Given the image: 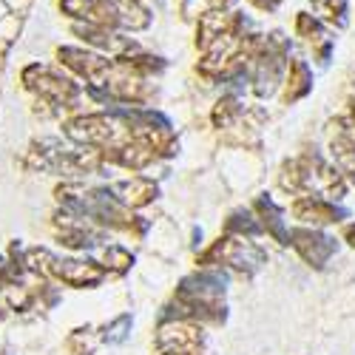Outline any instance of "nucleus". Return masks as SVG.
<instances>
[{"instance_id":"nucleus-20","label":"nucleus","mask_w":355,"mask_h":355,"mask_svg":"<svg viewBox=\"0 0 355 355\" xmlns=\"http://www.w3.org/2000/svg\"><path fill=\"white\" fill-rule=\"evenodd\" d=\"M60 6H63L66 15L85 20V12H88V6H92V0H60Z\"/></svg>"},{"instance_id":"nucleus-10","label":"nucleus","mask_w":355,"mask_h":355,"mask_svg":"<svg viewBox=\"0 0 355 355\" xmlns=\"http://www.w3.org/2000/svg\"><path fill=\"white\" fill-rule=\"evenodd\" d=\"M114 15H116V28H128V32H139V28L151 26V12H148L139 0H111Z\"/></svg>"},{"instance_id":"nucleus-1","label":"nucleus","mask_w":355,"mask_h":355,"mask_svg":"<svg viewBox=\"0 0 355 355\" xmlns=\"http://www.w3.org/2000/svg\"><path fill=\"white\" fill-rule=\"evenodd\" d=\"M290 43L282 32H273L264 43H259L253 54V92L256 97H273L287 69Z\"/></svg>"},{"instance_id":"nucleus-7","label":"nucleus","mask_w":355,"mask_h":355,"mask_svg":"<svg viewBox=\"0 0 355 355\" xmlns=\"http://www.w3.org/2000/svg\"><path fill=\"white\" fill-rule=\"evenodd\" d=\"M236 20H239V15H233L227 9H211L205 12L199 17V32H196V46L205 51L211 49L216 40H222L225 35L236 32Z\"/></svg>"},{"instance_id":"nucleus-3","label":"nucleus","mask_w":355,"mask_h":355,"mask_svg":"<svg viewBox=\"0 0 355 355\" xmlns=\"http://www.w3.org/2000/svg\"><path fill=\"white\" fill-rule=\"evenodd\" d=\"M287 245H293L299 250V256L310 264V268H324L333 253L338 250L336 239L327 233H318V230H307V227H299V230H290L287 233Z\"/></svg>"},{"instance_id":"nucleus-11","label":"nucleus","mask_w":355,"mask_h":355,"mask_svg":"<svg viewBox=\"0 0 355 355\" xmlns=\"http://www.w3.org/2000/svg\"><path fill=\"white\" fill-rule=\"evenodd\" d=\"M295 32H299V37H304L307 43H313V46L321 51L324 63H327V54H330L333 40H330L327 28H324V23H321L318 17H313V15H307V12H299V17H295Z\"/></svg>"},{"instance_id":"nucleus-9","label":"nucleus","mask_w":355,"mask_h":355,"mask_svg":"<svg viewBox=\"0 0 355 355\" xmlns=\"http://www.w3.org/2000/svg\"><path fill=\"white\" fill-rule=\"evenodd\" d=\"M111 196L123 205V208H142L157 196V185L151 180H142V176H134V180L116 182Z\"/></svg>"},{"instance_id":"nucleus-14","label":"nucleus","mask_w":355,"mask_h":355,"mask_svg":"<svg viewBox=\"0 0 355 355\" xmlns=\"http://www.w3.org/2000/svg\"><path fill=\"white\" fill-rule=\"evenodd\" d=\"M259 211H261V216H264V225H268V230L276 236L282 245H287V230H284L282 211L276 208V202L268 199V196H261V199H259Z\"/></svg>"},{"instance_id":"nucleus-5","label":"nucleus","mask_w":355,"mask_h":355,"mask_svg":"<svg viewBox=\"0 0 355 355\" xmlns=\"http://www.w3.org/2000/svg\"><path fill=\"white\" fill-rule=\"evenodd\" d=\"M51 276H57L60 282L71 284V287H92L103 282V270L94 261H74V259H51Z\"/></svg>"},{"instance_id":"nucleus-2","label":"nucleus","mask_w":355,"mask_h":355,"mask_svg":"<svg viewBox=\"0 0 355 355\" xmlns=\"http://www.w3.org/2000/svg\"><path fill=\"white\" fill-rule=\"evenodd\" d=\"M23 83H26V88H32V92H37L43 100H49L54 105H71L80 97L77 83H71L69 77H60L46 66H37V63L23 71Z\"/></svg>"},{"instance_id":"nucleus-13","label":"nucleus","mask_w":355,"mask_h":355,"mask_svg":"<svg viewBox=\"0 0 355 355\" xmlns=\"http://www.w3.org/2000/svg\"><path fill=\"white\" fill-rule=\"evenodd\" d=\"M310 3L321 20H327L338 28L347 26V0H310Z\"/></svg>"},{"instance_id":"nucleus-16","label":"nucleus","mask_w":355,"mask_h":355,"mask_svg":"<svg viewBox=\"0 0 355 355\" xmlns=\"http://www.w3.org/2000/svg\"><path fill=\"white\" fill-rule=\"evenodd\" d=\"M242 114H245V108L239 105V100H236V97H225V100H219L216 108H214V123H216L219 128H230Z\"/></svg>"},{"instance_id":"nucleus-17","label":"nucleus","mask_w":355,"mask_h":355,"mask_svg":"<svg viewBox=\"0 0 355 355\" xmlns=\"http://www.w3.org/2000/svg\"><path fill=\"white\" fill-rule=\"evenodd\" d=\"M227 230H230V233H248V236H256V233H261V225H259L248 211H236V214L230 216V222H227Z\"/></svg>"},{"instance_id":"nucleus-8","label":"nucleus","mask_w":355,"mask_h":355,"mask_svg":"<svg viewBox=\"0 0 355 355\" xmlns=\"http://www.w3.org/2000/svg\"><path fill=\"white\" fill-rule=\"evenodd\" d=\"M293 214H295V219L313 222V225H330V222L347 219L344 208H338L336 202H327L321 196H302L299 202L293 205Z\"/></svg>"},{"instance_id":"nucleus-24","label":"nucleus","mask_w":355,"mask_h":355,"mask_svg":"<svg viewBox=\"0 0 355 355\" xmlns=\"http://www.w3.org/2000/svg\"><path fill=\"white\" fill-rule=\"evenodd\" d=\"M233 0H214V9H227Z\"/></svg>"},{"instance_id":"nucleus-15","label":"nucleus","mask_w":355,"mask_h":355,"mask_svg":"<svg viewBox=\"0 0 355 355\" xmlns=\"http://www.w3.org/2000/svg\"><path fill=\"white\" fill-rule=\"evenodd\" d=\"M333 151H336L341 168L349 173V180L355 182V142L347 139L341 131H336V137H333Z\"/></svg>"},{"instance_id":"nucleus-22","label":"nucleus","mask_w":355,"mask_h":355,"mask_svg":"<svg viewBox=\"0 0 355 355\" xmlns=\"http://www.w3.org/2000/svg\"><path fill=\"white\" fill-rule=\"evenodd\" d=\"M250 3L256 6V9H261V12H276L284 0H250Z\"/></svg>"},{"instance_id":"nucleus-6","label":"nucleus","mask_w":355,"mask_h":355,"mask_svg":"<svg viewBox=\"0 0 355 355\" xmlns=\"http://www.w3.org/2000/svg\"><path fill=\"white\" fill-rule=\"evenodd\" d=\"M159 347L165 352H196L205 341L202 330L196 324H188V321H176V324H165L157 336Z\"/></svg>"},{"instance_id":"nucleus-12","label":"nucleus","mask_w":355,"mask_h":355,"mask_svg":"<svg viewBox=\"0 0 355 355\" xmlns=\"http://www.w3.org/2000/svg\"><path fill=\"white\" fill-rule=\"evenodd\" d=\"M313 92V74L304 60H293L290 63V80H287V103L302 100L304 94Z\"/></svg>"},{"instance_id":"nucleus-19","label":"nucleus","mask_w":355,"mask_h":355,"mask_svg":"<svg viewBox=\"0 0 355 355\" xmlns=\"http://www.w3.org/2000/svg\"><path fill=\"white\" fill-rule=\"evenodd\" d=\"M128 333H131V315H120L105 327V341L108 344H120V341H125Z\"/></svg>"},{"instance_id":"nucleus-18","label":"nucleus","mask_w":355,"mask_h":355,"mask_svg":"<svg viewBox=\"0 0 355 355\" xmlns=\"http://www.w3.org/2000/svg\"><path fill=\"white\" fill-rule=\"evenodd\" d=\"M103 261H105V268H114V270H128V268H131V261H134V256H131L128 250H123V248L111 245V248H105V250H103Z\"/></svg>"},{"instance_id":"nucleus-21","label":"nucleus","mask_w":355,"mask_h":355,"mask_svg":"<svg viewBox=\"0 0 355 355\" xmlns=\"http://www.w3.org/2000/svg\"><path fill=\"white\" fill-rule=\"evenodd\" d=\"M336 128H338L347 139H352V142H355V100L349 103V111H347L344 120H338V123H336Z\"/></svg>"},{"instance_id":"nucleus-4","label":"nucleus","mask_w":355,"mask_h":355,"mask_svg":"<svg viewBox=\"0 0 355 355\" xmlns=\"http://www.w3.org/2000/svg\"><path fill=\"white\" fill-rule=\"evenodd\" d=\"M211 256H219L225 264H233L236 270H248V273L259 270L261 264H264V250L256 248L253 242L242 239V236H233V239L219 242Z\"/></svg>"},{"instance_id":"nucleus-23","label":"nucleus","mask_w":355,"mask_h":355,"mask_svg":"<svg viewBox=\"0 0 355 355\" xmlns=\"http://www.w3.org/2000/svg\"><path fill=\"white\" fill-rule=\"evenodd\" d=\"M344 239H347L349 245H355V225H349V227L344 230Z\"/></svg>"}]
</instances>
